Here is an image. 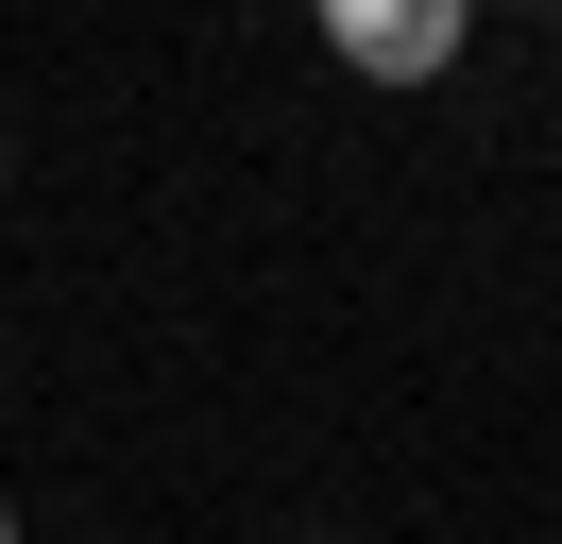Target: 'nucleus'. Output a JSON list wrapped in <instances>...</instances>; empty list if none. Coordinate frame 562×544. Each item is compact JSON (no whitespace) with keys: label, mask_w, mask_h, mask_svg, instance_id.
I'll list each match as a JSON object with an SVG mask.
<instances>
[{"label":"nucleus","mask_w":562,"mask_h":544,"mask_svg":"<svg viewBox=\"0 0 562 544\" xmlns=\"http://www.w3.org/2000/svg\"><path fill=\"white\" fill-rule=\"evenodd\" d=\"M324 52L375 68V86H426V68H460V0H341V18H324Z\"/></svg>","instance_id":"obj_1"},{"label":"nucleus","mask_w":562,"mask_h":544,"mask_svg":"<svg viewBox=\"0 0 562 544\" xmlns=\"http://www.w3.org/2000/svg\"><path fill=\"white\" fill-rule=\"evenodd\" d=\"M0 544H18V510H0Z\"/></svg>","instance_id":"obj_2"}]
</instances>
